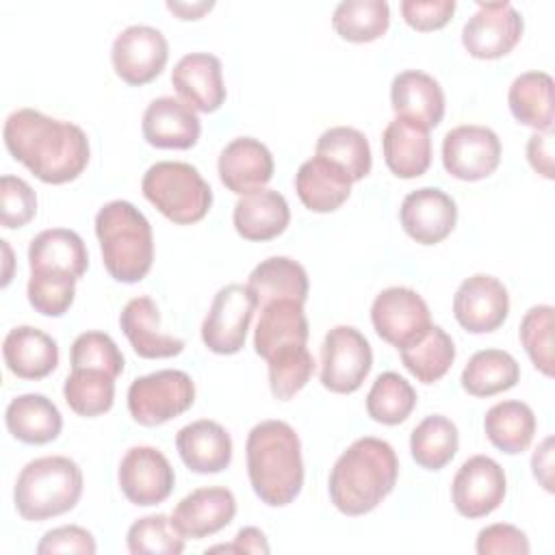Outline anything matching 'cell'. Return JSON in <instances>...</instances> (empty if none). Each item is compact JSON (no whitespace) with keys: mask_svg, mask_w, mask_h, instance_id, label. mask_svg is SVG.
I'll return each instance as SVG.
<instances>
[{"mask_svg":"<svg viewBox=\"0 0 555 555\" xmlns=\"http://www.w3.org/2000/svg\"><path fill=\"white\" fill-rule=\"evenodd\" d=\"M9 154L46 184L76 180L89 165L91 147L85 130L52 119L35 108L13 111L2 128Z\"/></svg>","mask_w":555,"mask_h":555,"instance_id":"obj_1","label":"cell"},{"mask_svg":"<svg viewBox=\"0 0 555 555\" xmlns=\"http://www.w3.org/2000/svg\"><path fill=\"white\" fill-rule=\"evenodd\" d=\"M399 460L395 449L373 436L353 440L334 462L327 490L334 507L345 516L373 512L395 488Z\"/></svg>","mask_w":555,"mask_h":555,"instance_id":"obj_2","label":"cell"},{"mask_svg":"<svg viewBox=\"0 0 555 555\" xmlns=\"http://www.w3.org/2000/svg\"><path fill=\"white\" fill-rule=\"evenodd\" d=\"M247 475L256 496L269 507L293 503L304 486V457L297 431L284 421H262L245 442Z\"/></svg>","mask_w":555,"mask_h":555,"instance_id":"obj_3","label":"cell"},{"mask_svg":"<svg viewBox=\"0 0 555 555\" xmlns=\"http://www.w3.org/2000/svg\"><path fill=\"white\" fill-rule=\"evenodd\" d=\"M95 236L108 275L124 284L141 282L154 262V234L147 217L126 199L104 204L95 215Z\"/></svg>","mask_w":555,"mask_h":555,"instance_id":"obj_4","label":"cell"},{"mask_svg":"<svg viewBox=\"0 0 555 555\" xmlns=\"http://www.w3.org/2000/svg\"><path fill=\"white\" fill-rule=\"evenodd\" d=\"M82 496V470L65 455L30 460L17 475L13 503L24 520L39 522L76 507Z\"/></svg>","mask_w":555,"mask_h":555,"instance_id":"obj_5","label":"cell"},{"mask_svg":"<svg viewBox=\"0 0 555 555\" xmlns=\"http://www.w3.org/2000/svg\"><path fill=\"white\" fill-rule=\"evenodd\" d=\"M145 199L169 221L191 225L202 221L212 206V189L197 167L180 160L154 163L143 180Z\"/></svg>","mask_w":555,"mask_h":555,"instance_id":"obj_6","label":"cell"},{"mask_svg":"<svg viewBox=\"0 0 555 555\" xmlns=\"http://www.w3.org/2000/svg\"><path fill=\"white\" fill-rule=\"evenodd\" d=\"M195 401V384L180 369H160L137 377L128 388V412L143 427L163 425L184 414Z\"/></svg>","mask_w":555,"mask_h":555,"instance_id":"obj_7","label":"cell"},{"mask_svg":"<svg viewBox=\"0 0 555 555\" xmlns=\"http://www.w3.org/2000/svg\"><path fill=\"white\" fill-rule=\"evenodd\" d=\"M373 366L369 340L353 325L332 327L321 345V384L330 392H356Z\"/></svg>","mask_w":555,"mask_h":555,"instance_id":"obj_8","label":"cell"},{"mask_svg":"<svg viewBox=\"0 0 555 555\" xmlns=\"http://www.w3.org/2000/svg\"><path fill=\"white\" fill-rule=\"evenodd\" d=\"M256 308V295L247 284H228L219 288L202 323V340L206 349L219 356L241 351Z\"/></svg>","mask_w":555,"mask_h":555,"instance_id":"obj_9","label":"cell"},{"mask_svg":"<svg viewBox=\"0 0 555 555\" xmlns=\"http://www.w3.org/2000/svg\"><path fill=\"white\" fill-rule=\"evenodd\" d=\"M371 323L382 340L403 349L427 332L431 317L425 299L414 288L390 286L373 299Z\"/></svg>","mask_w":555,"mask_h":555,"instance_id":"obj_10","label":"cell"},{"mask_svg":"<svg viewBox=\"0 0 555 555\" xmlns=\"http://www.w3.org/2000/svg\"><path fill=\"white\" fill-rule=\"evenodd\" d=\"M522 28V17L509 2H477L462 28V46L473 59L494 61L518 46Z\"/></svg>","mask_w":555,"mask_h":555,"instance_id":"obj_11","label":"cell"},{"mask_svg":"<svg viewBox=\"0 0 555 555\" xmlns=\"http://www.w3.org/2000/svg\"><path fill=\"white\" fill-rule=\"evenodd\" d=\"M169 59V43L165 35L147 24H132L124 28L111 48V63L115 74L132 87L152 82L165 69Z\"/></svg>","mask_w":555,"mask_h":555,"instance_id":"obj_12","label":"cell"},{"mask_svg":"<svg viewBox=\"0 0 555 555\" xmlns=\"http://www.w3.org/2000/svg\"><path fill=\"white\" fill-rule=\"evenodd\" d=\"M501 163V141L492 128L457 126L442 139V165L449 176L477 182L496 171Z\"/></svg>","mask_w":555,"mask_h":555,"instance_id":"obj_13","label":"cell"},{"mask_svg":"<svg viewBox=\"0 0 555 555\" xmlns=\"http://www.w3.org/2000/svg\"><path fill=\"white\" fill-rule=\"evenodd\" d=\"M117 481L132 505L150 507L169 499L176 486V473L163 451L141 444L128 449L121 457Z\"/></svg>","mask_w":555,"mask_h":555,"instance_id":"obj_14","label":"cell"},{"mask_svg":"<svg viewBox=\"0 0 555 555\" xmlns=\"http://www.w3.org/2000/svg\"><path fill=\"white\" fill-rule=\"evenodd\" d=\"M507 479L501 464L488 455L468 457L451 483V501L464 518H483L505 499Z\"/></svg>","mask_w":555,"mask_h":555,"instance_id":"obj_15","label":"cell"},{"mask_svg":"<svg viewBox=\"0 0 555 555\" xmlns=\"http://www.w3.org/2000/svg\"><path fill=\"white\" fill-rule=\"evenodd\" d=\"M509 312L505 284L488 273L466 278L453 295V317L470 334H488L503 325Z\"/></svg>","mask_w":555,"mask_h":555,"instance_id":"obj_16","label":"cell"},{"mask_svg":"<svg viewBox=\"0 0 555 555\" xmlns=\"http://www.w3.org/2000/svg\"><path fill=\"white\" fill-rule=\"evenodd\" d=\"M403 232L421 243L436 245L444 241L457 223L455 199L436 186H423L410 191L399 208Z\"/></svg>","mask_w":555,"mask_h":555,"instance_id":"obj_17","label":"cell"},{"mask_svg":"<svg viewBox=\"0 0 555 555\" xmlns=\"http://www.w3.org/2000/svg\"><path fill=\"white\" fill-rule=\"evenodd\" d=\"M236 516V499L223 486H206L189 492L171 512L173 527L191 540L208 538L228 527Z\"/></svg>","mask_w":555,"mask_h":555,"instance_id":"obj_18","label":"cell"},{"mask_svg":"<svg viewBox=\"0 0 555 555\" xmlns=\"http://www.w3.org/2000/svg\"><path fill=\"white\" fill-rule=\"evenodd\" d=\"M171 85L193 111L215 113L225 102L221 61L208 52L184 54L171 72Z\"/></svg>","mask_w":555,"mask_h":555,"instance_id":"obj_19","label":"cell"},{"mask_svg":"<svg viewBox=\"0 0 555 555\" xmlns=\"http://www.w3.org/2000/svg\"><path fill=\"white\" fill-rule=\"evenodd\" d=\"M143 139L160 150H189L197 143L202 124L180 98L163 95L147 104L141 121Z\"/></svg>","mask_w":555,"mask_h":555,"instance_id":"obj_20","label":"cell"},{"mask_svg":"<svg viewBox=\"0 0 555 555\" xmlns=\"http://www.w3.org/2000/svg\"><path fill=\"white\" fill-rule=\"evenodd\" d=\"M273 169L275 163L269 147L254 137L232 139L217 160L221 184L236 195L262 189L273 178Z\"/></svg>","mask_w":555,"mask_h":555,"instance_id":"obj_21","label":"cell"},{"mask_svg":"<svg viewBox=\"0 0 555 555\" xmlns=\"http://www.w3.org/2000/svg\"><path fill=\"white\" fill-rule=\"evenodd\" d=\"M390 106L397 117L429 130L444 117V91L434 76L421 69H405L390 82Z\"/></svg>","mask_w":555,"mask_h":555,"instance_id":"obj_22","label":"cell"},{"mask_svg":"<svg viewBox=\"0 0 555 555\" xmlns=\"http://www.w3.org/2000/svg\"><path fill=\"white\" fill-rule=\"evenodd\" d=\"M119 327L126 334L134 353L141 358H173L184 349L182 338L160 332L158 306L147 295L134 297L124 306L119 314Z\"/></svg>","mask_w":555,"mask_h":555,"instance_id":"obj_23","label":"cell"},{"mask_svg":"<svg viewBox=\"0 0 555 555\" xmlns=\"http://www.w3.org/2000/svg\"><path fill=\"white\" fill-rule=\"evenodd\" d=\"M176 449L193 473H221L232 462V438L217 421L199 418L176 434Z\"/></svg>","mask_w":555,"mask_h":555,"instance_id":"obj_24","label":"cell"},{"mask_svg":"<svg viewBox=\"0 0 555 555\" xmlns=\"http://www.w3.org/2000/svg\"><path fill=\"white\" fill-rule=\"evenodd\" d=\"M386 167L403 180L423 176L431 165L429 130L416 121L395 117L382 134Z\"/></svg>","mask_w":555,"mask_h":555,"instance_id":"obj_25","label":"cell"},{"mask_svg":"<svg viewBox=\"0 0 555 555\" xmlns=\"http://www.w3.org/2000/svg\"><path fill=\"white\" fill-rule=\"evenodd\" d=\"M2 358L15 377L43 379L59 366V345L39 327L17 325L4 336Z\"/></svg>","mask_w":555,"mask_h":555,"instance_id":"obj_26","label":"cell"},{"mask_svg":"<svg viewBox=\"0 0 555 555\" xmlns=\"http://www.w3.org/2000/svg\"><path fill=\"white\" fill-rule=\"evenodd\" d=\"M291 221V208L282 193L256 189L238 197L232 212L234 230L245 241H271L280 236Z\"/></svg>","mask_w":555,"mask_h":555,"instance_id":"obj_27","label":"cell"},{"mask_svg":"<svg viewBox=\"0 0 555 555\" xmlns=\"http://www.w3.org/2000/svg\"><path fill=\"white\" fill-rule=\"evenodd\" d=\"M353 180L336 163L312 156L295 173V191L312 212H334L351 195Z\"/></svg>","mask_w":555,"mask_h":555,"instance_id":"obj_28","label":"cell"},{"mask_svg":"<svg viewBox=\"0 0 555 555\" xmlns=\"http://www.w3.org/2000/svg\"><path fill=\"white\" fill-rule=\"evenodd\" d=\"M308 319L304 304L293 299H278L260 308V319L254 330V349L269 360L275 351L308 343Z\"/></svg>","mask_w":555,"mask_h":555,"instance_id":"obj_29","label":"cell"},{"mask_svg":"<svg viewBox=\"0 0 555 555\" xmlns=\"http://www.w3.org/2000/svg\"><path fill=\"white\" fill-rule=\"evenodd\" d=\"M4 423L9 434L26 444H48L56 440L63 429L59 408L39 392L13 397L7 405Z\"/></svg>","mask_w":555,"mask_h":555,"instance_id":"obj_30","label":"cell"},{"mask_svg":"<svg viewBox=\"0 0 555 555\" xmlns=\"http://www.w3.org/2000/svg\"><path fill=\"white\" fill-rule=\"evenodd\" d=\"M28 264L30 271H61L80 280L87 273L89 254L74 230L50 228L30 241Z\"/></svg>","mask_w":555,"mask_h":555,"instance_id":"obj_31","label":"cell"},{"mask_svg":"<svg viewBox=\"0 0 555 555\" xmlns=\"http://www.w3.org/2000/svg\"><path fill=\"white\" fill-rule=\"evenodd\" d=\"M247 286L256 295L258 308L278 299L306 304L310 288L306 269L288 256H271L256 264L247 278Z\"/></svg>","mask_w":555,"mask_h":555,"instance_id":"obj_32","label":"cell"},{"mask_svg":"<svg viewBox=\"0 0 555 555\" xmlns=\"http://www.w3.org/2000/svg\"><path fill=\"white\" fill-rule=\"evenodd\" d=\"M514 119L535 132L553 130V78L546 72H525L514 78L507 91Z\"/></svg>","mask_w":555,"mask_h":555,"instance_id":"obj_33","label":"cell"},{"mask_svg":"<svg viewBox=\"0 0 555 555\" xmlns=\"http://www.w3.org/2000/svg\"><path fill=\"white\" fill-rule=\"evenodd\" d=\"M520 379V366L503 349H481L466 362L460 384L470 397H494L514 388Z\"/></svg>","mask_w":555,"mask_h":555,"instance_id":"obj_34","label":"cell"},{"mask_svg":"<svg viewBox=\"0 0 555 555\" xmlns=\"http://www.w3.org/2000/svg\"><path fill=\"white\" fill-rule=\"evenodd\" d=\"M488 440L507 455L529 449L535 434V414L522 401H499L483 416Z\"/></svg>","mask_w":555,"mask_h":555,"instance_id":"obj_35","label":"cell"},{"mask_svg":"<svg viewBox=\"0 0 555 555\" xmlns=\"http://www.w3.org/2000/svg\"><path fill=\"white\" fill-rule=\"evenodd\" d=\"M460 434L451 418L442 414L425 416L410 434L412 460L425 470L444 468L457 453Z\"/></svg>","mask_w":555,"mask_h":555,"instance_id":"obj_36","label":"cell"},{"mask_svg":"<svg viewBox=\"0 0 555 555\" xmlns=\"http://www.w3.org/2000/svg\"><path fill=\"white\" fill-rule=\"evenodd\" d=\"M403 366L423 384H434L447 375L455 360L453 338L440 327L429 325L412 345L399 349Z\"/></svg>","mask_w":555,"mask_h":555,"instance_id":"obj_37","label":"cell"},{"mask_svg":"<svg viewBox=\"0 0 555 555\" xmlns=\"http://www.w3.org/2000/svg\"><path fill=\"white\" fill-rule=\"evenodd\" d=\"M390 26V7L386 0H345L332 13V28L351 43L379 39Z\"/></svg>","mask_w":555,"mask_h":555,"instance_id":"obj_38","label":"cell"},{"mask_svg":"<svg viewBox=\"0 0 555 555\" xmlns=\"http://www.w3.org/2000/svg\"><path fill=\"white\" fill-rule=\"evenodd\" d=\"M314 156L336 163L338 167H343L347 171V176L353 182L366 178L371 173V165H373L369 139L351 126L327 128L317 141Z\"/></svg>","mask_w":555,"mask_h":555,"instance_id":"obj_39","label":"cell"},{"mask_svg":"<svg viewBox=\"0 0 555 555\" xmlns=\"http://www.w3.org/2000/svg\"><path fill=\"white\" fill-rule=\"evenodd\" d=\"M63 397L78 416L106 414L115 403V379L93 369H72L63 384Z\"/></svg>","mask_w":555,"mask_h":555,"instance_id":"obj_40","label":"cell"},{"mask_svg":"<svg viewBox=\"0 0 555 555\" xmlns=\"http://www.w3.org/2000/svg\"><path fill=\"white\" fill-rule=\"evenodd\" d=\"M416 401L418 397L412 384L399 373L386 371L377 375L366 395V412L375 423L399 425L412 414Z\"/></svg>","mask_w":555,"mask_h":555,"instance_id":"obj_41","label":"cell"},{"mask_svg":"<svg viewBox=\"0 0 555 555\" xmlns=\"http://www.w3.org/2000/svg\"><path fill=\"white\" fill-rule=\"evenodd\" d=\"M269 388L278 401L293 399L312 377L314 358L306 345H293L275 351L267 360Z\"/></svg>","mask_w":555,"mask_h":555,"instance_id":"obj_42","label":"cell"},{"mask_svg":"<svg viewBox=\"0 0 555 555\" xmlns=\"http://www.w3.org/2000/svg\"><path fill=\"white\" fill-rule=\"evenodd\" d=\"M184 535L173 527L171 516L150 514L128 527L126 544L132 555H180Z\"/></svg>","mask_w":555,"mask_h":555,"instance_id":"obj_43","label":"cell"},{"mask_svg":"<svg viewBox=\"0 0 555 555\" xmlns=\"http://www.w3.org/2000/svg\"><path fill=\"white\" fill-rule=\"evenodd\" d=\"M553 325H555V310L553 306H533L525 312L520 321V343L533 362V366L553 377Z\"/></svg>","mask_w":555,"mask_h":555,"instance_id":"obj_44","label":"cell"},{"mask_svg":"<svg viewBox=\"0 0 555 555\" xmlns=\"http://www.w3.org/2000/svg\"><path fill=\"white\" fill-rule=\"evenodd\" d=\"M76 278L61 271H30L26 295L43 317H63L76 297Z\"/></svg>","mask_w":555,"mask_h":555,"instance_id":"obj_45","label":"cell"},{"mask_svg":"<svg viewBox=\"0 0 555 555\" xmlns=\"http://www.w3.org/2000/svg\"><path fill=\"white\" fill-rule=\"evenodd\" d=\"M72 369H93L111 375L113 379L124 373V353L117 343L104 332H82L69 349Z\"/></svg>","mask_w":555,"mask_h":555,"instance_id":"obj_46","label":"cell"},{"mask_svg":"<svg viewBox=\"0 0 555 555\" xmlns=\"http://www.w3.org/2000/svg\"><path fill=\"white\" fill-rule=\"evenodd\" d=\"M37 215V195L33 186L17 176L0 178V221L15 230L30 223Z\"/></svg>","mask_w":555,"mask_h":555,"instance_id":"obj_47","label":"cell"},{"mask_svg":"<svg viewBox=\"0 0 555 555\" xmlns=\"http://www.w3.org/2000/svg\"><path fill=\"white\" fill-rule=\"evenodd\" d=\"M475 551L479 555H527L531 546L522 529L507 522H494L477 533Z\"/></svg>","mask_w":555,"mask_h":555,"instance_id":"obj_48","label":"cell"},{"mask_svg":"<svg viewBox=\"0 0 555 555\" xmlns=\"http://www.w3.org/2000/svg\"><path fill=\"white\" fill-rule=\"evenodd\" d=\"M455 7V0H403L399 4L405 24L421 33L447 26Z\"/></svg>","mask_w":555,"mask_h":555,"instance_id":"obj_49","label":"cell"},{"mask_svg":"<svg viewBox=\"0 0 555 555\" xmlns=\"http://www.w3.org/2000/svg\"><path fill=\"white\" fill-rule=\"evenodd\" d=\"M95 551L98 546H95L93 533L78 525H63V527L50 529L43 533V538L37 544L39 555H52V553L93 555Z\"/></svg>","mask_w":555,"mask_h":555,"instance_id":"obj_50","label":"cell"},{"mask_svg":"<svg viewBox=\"0 0 555 555\" xmlns=\"http://www.w3.org/2000/svg\"><path fill=\"white\" fill-rule=\"evenodd\" d=\"M527 160L542 178L553 180V130L533 132L527 141Z\"/></svg>","mask_w":555,"mask_h":555,"instance_id":"obj_51","label":"cell"},{"mask_svg":"<svg viewBox=\"0 0 555 555\" xmlns=\"http://www.w3.org/2000/svg\"><path fill=\"white\" fill-rule=\"evenodd\" d=\"M210 553L223 551V553H269V542L264 538V533L258 527H243L236 535L232 544H217L208 548Z\"/></svg>","mask_w":555,"mask_h":555,"instance_id":"obj_52","label":"cell"},{"mask_svg":"<svg viewBox=\"0 0 555 555\" xmlns=\"http://www.w3.org/2000/svg\"><path fill=\"white\" fill-rule=\"evenodd\" d=\"M533 477L546 492H553V438H544L531 457Z\"/></svg>","mask_w":555,"mask_h":555,"instance_id":"obj_53","label":"cell"},{"mask_svg":"<svg viewBox=\"0 0 555 555\" xmlns=\"http://www.w3.org/2000/svg\"><path fill=\"white\" fill-rule=\"evenodd\" d=\"M212 7H215V2H173V0H167V9L171 13H176L180 20H199Z\"/></svg>","mask_w":555,"mask_h":555,"instance_id":"obj_54","label":"cell"},{"mask_svg":"<svg viewBox=\"0 0 555 555\" xmlns=\"http://www.w3.org/2000/svg\"><path fill=\"white\" fill-rule=\"evenodd\" d=\"M2 243V249L7 254V271H4V278H2V286H7L11 282V249L7 245V241H0Z\"/></svg>","mask_w":555,"mask_h":555,"instance_id":"obj_55","label":"cell"}]
</instances>
